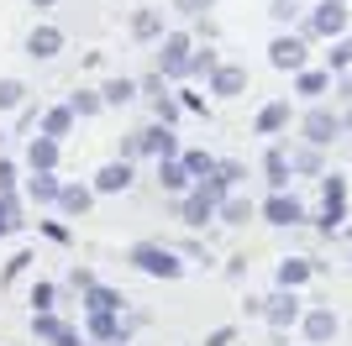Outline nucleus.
I'll return each mask as SVG.
<instances>
[{
	"instance_id": "obj_1",
	"label": "nucleus",
	"mask_w": 352,
	"mask_h": 346,
	"mask_svg": "<svg viewBox=\"0 0 352 346\" xmlns=\"http://www.w3.org/2000/svg\"><path fill=\"white\" fill-rule=\"evenodd\" d=\"M126 262H132L142 278H163V284H174V278H184V252L179 246H168V242H137V246H126Z\"/></svg>"
},
{
	"instance_id": "obj_2",
	"label": "nucleus",
	"mask_w": 352,
	"mask_h": 346,
	"mask_svg": "<svg viewBox=\"0 0 352 346\" xmlns=\"http://www.w3.org/2000/svg\"><path fill=\"white\" fill-rule=\"evenodd\" d=\"M190 58H195V37L190 32H179V27H168L158 37V73L174 84V79H190Z\"/></svg>"
},
{
	"instance_id": "obj_3",
	"label": "nucleus",
	"mask_w": 352,
	"mask_h": 346,
	"mask_svg": "<svg viewBox=\"0 0 352 346\" xmlns=\"http://www.w3.org/2000/svg\"><path fill=\"white\" fill-rule=\"evenodd\" d=\"M174 210H179V220L190 231H200V226H210V220L221 216V200L206 184H195V189H184V194H174Z\"/></svg>"
},
{
	"instance_id": "obj_4",
	"label": "nucleus",
	"mask_w": 352,
	"mask_h": 346,
	"mask_svg": "<svg viewBox=\"0 0 352 346\" xmlns=\"http://www.w3.org/2000/svg\"><path fill=\"white\" fill-rule=\"evenodd\" d=\"M300 131H305V142L310 147H331L347 131V121H342L331 105H316V111H305V121H300Z\"/></svg>"
},
{
	"instance_id": "obj_5",
	"label": "nucleus",
	"mask_w": 352,
	"mask_h": 346,
	"mask_svg": "<svg viewBox=\"0 0 352 346\" xmlns=\"http://www.w3.org/2000/svg\"><path fill=\"white\" fill-rule=\"evenodd\" d=\"M132 137H137V158H179V152H184L168 121H153V126L132 131Z\"/></svg>"
},
{
	"instance_id": "obj_6",
	"label": "nucleus",
	"mask_w": 352,
	"mask_h": 346,
	"mask_svg": "<svg viewBox=\"0 0 352 346\" xmlns=\"http://www.w3.org/2000/svg\"><path fill=\"white\" fill-rule=\"evenodd\" d=\"M347 0H321L316 11L305 16V37H342L347 32Z\"/></svg>"
},
{
	"instance_id": "obj_7",
	"label": "nucleus",
	"mask_w": 352,
	"mask_h": 346,
	"mask_svg": "<svg viewBox=\"0 0 352 346\" xmlns=\"http://www.w3.org/2000/svg\"><path fill=\"white\" fill-rule=\"evenodd\" d=\"M300 288H279V294H268L263 299V320L274 325V331H289V325H300Z\"/></svg>"
},
{
	"instance_id": "obj_8",
	"label": "nucleus",
	"mask_w": 352,
	"mask_h": 346,
	"mask_svg": "<svg viewBox=\"0 0 352 346\" xmlns=\"http://www.w3.org/2000/svg\"><path fill=\"white\" fill-rule=\"evenodd\" d=\"M85 336L89 341H121V336H132V320L121 310H85Z\"/></svg>"
},
{
	"instance_id": "obj_9",
	"label": "nucleus",
	"mask_w": 352,
	"mask_h": 346,
	"mask_svg": "<svg viewBox=\"0 0 352 346\" xmlns=\"http://www.w3.org/2000/svg\"><path fill=\"white\" fill-rule=\"evenodd\" d=\"M258 216H263L268 226H300V220H305V205L294 200L289 189H274V194L258 205Z\"/></svg>"
},
{
	"instance_id": "obj_10",
	"label": "nucleus",
	"mask_w": 352,
	"mask_h": 346,
	"mask_svg": "<svg viewBox=\"0 0 352 346\" xmlns=\"http://www.w3.org/2000/svg\"><path fill=\"white\" fill-rule=\"evenodd\" d=\"M268 63H274L279 73H300V69H305V37L279 32V37L268 43Z\"/></svg>"
},
{
	"instance_id": "obj_11",
	"label": "nucleus",
	"mask_w": 352,
	"mask_h": 346,
	"mask_svg": "<svg viewBox=\"0 0 352 346\" xmlns=\"http://www.w3.org/2000/svg\"><path fill=\"white\" fill-rule=\"evenodd\" d=\"M300 331H305L310 346H326L331 336L342 331V320H337V310H326V304H321V310H305V315H300Z\"/></svg>"
},
{
	"instance_id": "obj_12",
	"label": "nucleus",
	"mask_w": 352,
	"mask_h": 346,
	"mask_svg": "<svg viewBox=\"0 0 352 346\" xmlns=\"http://www.w3.org/2000/svg\"><path fill=\"white\" fill-rule=\"evenodd\" d=\"M63 53V32L53 27V21H37V27L27 32V58H37V63H47V58Z\"/></svg>"
},
{
	"instance_id": "obj_13",
	"label": "nucleus",
	"mask_w": 352,
	"mask_h": 346,
	"mask_svg": "<svg viewBox=\"0 0 352 346\" xmlns=\"http://www.w3.org/2000/svg\"><path fill=\"white\" fill-rule=\"evenodd\" d=\"M132 158H111L100 173H95V194H126L132 189Z\"/></svg>"
},
{
	"instance_id": "obj_14",
	"label": "nucleus",
	"mask_w": 352,
	"mask_h": 346,
	"mask_svg": "<svg viewBox=\"0 0 352 346\" xmlns=\"http://www.w3.org/2000/svg\"><path fill=\"white\" fill-rule=\"evenodd\" d=\"M263 178H268V189H289V178H294V152L268 147V152H263Z\"/></svg>"
},
{
	"instance_id": "obj_15",
	"label": "nucleus",
	"mask_w": 352,
	"mask_h": 346,
	"mask_svg": "<svg viewBox=\"0 0 352 346\" xmlns=\"http://www.w3.org/2000/svg\"><path fill=\"white\" fill-rule=\"evenodd\" d=\"M248 89V69H236V63H221L216 73H210V95L216 100H236Z\"/></svg>"
},
{
	"instance_id": "obj_16",
	"label": "nucleus",
	"mask_w": 352,
	"mask_h": 346,
	"mask_svg": "<svg viewBox=\"0 0 352 346\" xmlns=\"http://www.w3.org/2000/svg\"><path fill=\"white\" fill-rule=\"evenodd\" d=\"M58 189H63L58 168H32V178H27V200H37V205H58Z\"/></svg>"
},
{
	"instance_id": "obj_17",
	"label": "nucleus",
	"mask_w": 352,
	"mask_h": 346,
	"mask_svg": "<svg viewBox=\"0 0 352 346\" xmlns=\"http://www.w3.org/2000/svg\"><path fill=\"white\" fill-rule=\"evenodd\" d=\"M163 32H168V16H163L158 5H142V11H132V37H137V43H158Z\"/></svg>"
},
{
	"instance_id": "obj_18",
	"label": "nucleus",
	"mask_w": 352,
	"mask_h": 346,
	"mask_svg": "<svg viewBox=\"0 0 352 346\" xmlns=\"http://www.w3.org/2000/svg\"><path fill=\"white\" fill-rule=\"evenodd\" d=\"M89 205H95V184H63V189H58V210H63L69 220L89 216Z\"/></svg>"
},
{
	"instance_id": "obj_19",
	"label": "nucleus",
	"mask_w": 352,
	"mask_h": 346,
	"mask_svg": "<svg viewBox=\"0 0 352 346\" xmlns=\"http://www.w3.org/2000/svg\"><path fill=\"white\" fill-rule=\"evenodd\" d=\"M158 189H163V194H184V189H195L184 158H158Z\"/></svg>"
},
{
	"instance_id": "obj_20",
	"label": "nucleus",
	"mask_w": 352,
	"mask_h": 346,
	"mask_svg": "<svg viewBox=\"0 0 352 346\" xmlns=\"http://www.w3.org/2000/svg\"><path fill=\"white\" fill-rule=\"evenodd\" d=\"M274 278H279V288H305L310 278H316V262L310 257H284L279 268H274Z\"/></svg>"
},
{
	"instance_id": "obj_21",
	"label": "nucleus",
	"mask_w": 352,
	"mask_h": 346,
	"mask_svg": "<svg viewBox=\"0 0 352 346\" xmlns=\"http://www.w3.org/2000/svg\"><path fill=\"white\" fill-rule=\"evenodd\" d=\"M58 137H47V131H37L27 142V168H58Z\"/></svg>"
},
{
	"instance_id": "obj_22",
	"label": "nucleus",
	"mask_w": 352,
	"mask_h": 346,
	"mask_svg": "<svg viewBox=\"0 0 352 346\" xmlns=\"http://www.w3.org/2000/svg\"><path fill=\"white\" fill-rule=\"evenodd\" d=\"M79 304H85V310H126V294H121V288H111V284H100V278H95V284H89L85 294H79Z\"/></svg>"
},
{
	"instance_id": "obj_23",
	"label": "nucleus",
	"mask_w": 352,
	"mask_h": 346,
	"mask_svg": "<svg viewBox=\"0 0 352 346\" xmlns=\"http://www.w3.org/2000/svg\"><path fill=\"white\" fill-rule=\"evenodd\" d=\"M284 126H289V100H268L263 111H258V121H252L258 137H279Z\"/></svg>"
},
{
	"instance_id": "obj_24",
	"label": "nucleus",
	"mask_w": 352,
	"mask_h": 346,
	"mask_svg": "<svg viewBox=\"0 0 352 346\" xmlns=\"http://www.w3.org/2000/svg\"><path fill=\"white\" fill-rule=\"evenodd\" d=\"M74 121H79V115H74V105L63 100V105H47V111H43V121H37V131H47V137H58V142H63V137H69V131H74Z\"/></svg>"
},
{
	"instance_id": "obj_25",
	"label": "nucleus",
	"mask_w": 352,
	"mask_h": 346,
	"mask_svg": "<svg viewBox=\"0 0 352 346\" xmlns=\"http://www.w3.org/2000/svg\"><path fill=\"white\" fill-rule=\"evenodd\" d=\"M252 216H258V205H252L248 200V194H236V189H232V194H226V200H221V226H248V220Z\"/></svg>"
},
{
	"instance_id": "obj_26",
	"label": "nucleus",
	"mask_w": 352,
	"mask_h": 346,
	"mask_svg": "<svg viewBox=\"0 0 352 346\" xmlns=\"http://www.w3.org/2000/svg\"><path fill=\"white\" fill-rule=\"evenodd\" d=\"M326 89H331V69H300L294 73V95L316 100V95H326Z\"/></svg>"
},
{
	"instance_id": "obj_27",
	"label": "nucleus",
	"mask_w": 352,
	"mask_h": 346,
	"mask_svg": "<svg viewBox=\"0 0 352 346\" xmlns=\"http://www.w3.org/2000/svg\"><path fill=\"white\" fill-rule=\"evenodd\" d=\"M21 226H27V205L16 194H0V236H16Z\"/></svg>"
},
{
	"instance_id": "obj_28",
	"label": "nucleus",
	"mask_w": 352,
	"mask_h": 346,
	"mask_svg": "<svg viewBox=\"0 0 352 346\" xmlns=\"http://www.w3.org/2000/svg\"><path fill=\"white\" fill-rule=\"evenodd\" d=\"M63 331H69V325H63V320L53 315V310H32V336H37V341H47V346H53Z\"/></svg>"
},
{
	"instance_id": "obj_29",
	"label": "nucleus",
	"mask_w": 352,
	"mask_h": 346,
	"mask_svg": "<svg viewBox=\"0 0 352 346\" xmlns=\"http://www.w3.org/2000/svg\"><path fill=\"white\" fill-rule=\"evenodd\" d=\"M100 95H105V105H132L137 95H142V84H137V79H105Z\"/></svg>"
},
{
	"instance_id": "obj_30",
	"label": "nucleus",
	"mask_w": 352,
	"mask_h": 346,
	"mask_svg": "<svg viewBox=\"0 0 352 346\" xmlns=\"http://www.w3.org/2000/svg\"><path fill=\"white\" fill-rule=\"evenodd\" d=\"M69 105H74V115H79V121H89V115L105 111V95H100V89H74Z\"/></svg>"
},
{
	"instance_id": "obj_31",
	"label": "nucleus",
	"mask_w": 352,
	"mask_h": 346,
	"mask_svg": "<svg viewBox=\"0 0 352 346\" xmlns=\"http://www.w3.org/2000/svg\"><path fill=\"white\" fill-rule=\"evenodd\" d=\"M179 158H184V168H190L195 184H200V178H210V173H216V163H221V158H210L206 147H190V152H179Z\"/></svg>"
},
{
	"instance_id": "obj_32",
	"label": "nucleus",
	"mask_w": 352,
	"mask_h": 346,
	"mask_svg": "<svg viewBox=\"0 0 352 346\" xmlns=\"http://www.w3.org/2000/svg\"><path fill=\"white\" fill-rule=\"evenodd\" d=\"M21 105H27V84L6 73V79H0V115H6V111H21Z\"/></svg>"
},
{
	"instance_id": "obj_33",
	"label": "nucleus",
	"mask_w": 352,
	"mask_h": 346,
	"mask_svg": "<svg viewBox=\"0 0 352 346\" xmlns=\"http://www.w3.org/2000/svg\"><path fill=\"white\" fill-rule=\"evenodd\" d=\"M216 69H221V53H216V47H195V58H190V79H210Z\"/></svg>"
},
{
	"instance_id": "obj_34",
	"label": "nucleus",
	"mask_w": 352,
	"mask_h": 346,
	"mask_svg": "<svg viewBox=\"0 0 352 346\" xmlns=\"http://www.w3.org/2000/svg\"><path fill=\"white\" fill-rule=\"evenodd\" d=\"M321 205H347V178L342 173H326L321 178Z\"/></svg>"
},
{
	"instance_id": "obj_35",
	"label": "nucleus",
	"mask_w": 352,
	"mask_h": 346,
	"mask_svg": "<svg viewBox=\"0 0 352 346\" xmlns=\"http://www.w3.org/2000/svg\"><path fill=\"white\" fill-rule=\"evenodd\" d=\"M153 105V121H168V126H174L179 115H184V105H179V95H158V100H147Z\"/></svg>"
},
{
	"instance_id": "obj_36",
	"label": "nucleus",
	"mask_w": 352,
	"mask_h": 346,
	"mask_svg": "<svg viewBox=\"0 0 352 346\" xmlns=\"http://www.w3.org/2000/svg\"><path fill=\"white\" fill-rule=\"evenodd\" d=\"M347 69H352V32H342L331 43V73H347Z\"/></svg>"
},
{
	"instance_id": "obj_37",
	"label": "nucleus",
	"mask_w": 352,
	"mask_h": 346,
	"mask_svg": "<svg viewBox=\"0 0 352 346\" xmlns=\"http://www.w3.org/2000/svg\"><path fill=\"white\" fill-rule=\"evenodd\" d=\"M342 220H347V205H321V220H316V226H321V236H337Z\"/></svg>"
},
{
	"instance_id": "obj_38",
	"label": "nucleus",
	"mask_w": 352,
	"mask_h": 346,
	"mask_svg": "<svg viewBox=\"0 0 352 346\" xmlns=\"http://www.w3.org/2000/svg\"><path fill=\"white\" fill-rule=\"evenodd\" d=\"M300 11H305L300 0H274V5H268V16H274L279 27H289V21H300Z\"/></svg>"
},
{
	"instance_id": "obj_39",
	"label": "nucleus",
	"mask_w": 352,
	"mask_h": 346,
	"mask_svg": "<svg viewBox=\"0 0 352 346\" xmlns=\"http://www.w3.org/2000/svg\"><path fill=\"white\" fill-rule=\"evenodd\" d=\"M53 304H58V288L37 278V284H32V310H53Z\"/></svg>"
},
{
	"instance_id": "obj_40",
	"label": "nucleus",
	"mask_w": 352,
	"mask_h": 346,
	"mask_svg": "<svg viewBox=\"0 0 352 346\" xmlns=\"http://www.w3.org/2000/svg\"><path fill=\"white\" fill-rule=\"evenodd\" d=\"M294 173H321V147L305 142V152H294Z\"/></svg>"
},
{
	"instance_id": "obj_41",
	"label": "nucleus",
	"mask_w": 352,
	"mask_h": 346,
	"mask_svg": "<svg viewBox=\"0 0 352 346\" xmlns=\"http://www.w3.org/2000/svg\"><path fill=\"white\" fill-rule=\"evenodd\" d=\"M32 262H37V257H32V252H16V257L6 262V273H0V284H16V278H21V273H27V268H32Z\"/></svg>"
},
{
	"instance_id": "obj_42",
	"label": "nucleus",
	"mask_w": 352,
	"mask_h": 346,
	"mask_svg": "<svg viewBox=\"0 0 352 346\" xmlns=\"http://www.w3.org/2000/svg\"><path fill=\"white\" fill-rule=\"evenodd\" d=\"M216 173H221V178H226V184L236 189L242 178H248V163H236V158H221V163H216Z\"/></svg>"
},
{
	"instance_id": "obj_43",
	"label": "nucleus",
	"mask_w": 352,
	"mask_h": 346,
	"mask_svg": "<svg viewBox=\"0 0 352 346\" xmlns=\"http://www.w3.org/2000/svg\"><path fill=\"white\" fill-rule=\"evenodd\" d=\"M142 84V100H158V95H168V79L163 73H147V79H137Z\"/></svg>"
},
{
	"instance_id": "obj_44",
	"label": "nucleus",
	"mask_w": 352,
	"mask_h": 346,
	"mask_svg": "<svg viewBox=\"0 0 352 346\" xmlns=\"http://www.w3.org/2000/svg\"><path fill=\"white\" fill-rule=\"evenodd\" d=\"M168 5H174L179 16H190V21H200V16L210 11V0H168Z\"/></svg>"
},
{
	"instance_id": "obj_45",
	"label": "nucleus",
	"mask_w": 352,
	"mask_h": 346,
	"mask_svg": "<svg viewBox=\"0 0 352 346\" xmlns=\"http://www.w3.org/2000/svg\"><path fill=\"white\" fill-rule=\"evenodd\" d=\"M16 178H21V173H16V163L0 158V194H16Z\"/></svg>"
},
{
	"instance_id": "obj_46",
	"label": "nucleus",
	"mask_w": 352,
	"mask_h": 346,
	"mask_svg": "<svg viewBox=\"0 0 352 346\" xmlns=\"http://www.w3.org/2000/svg\"><path fill=\"white\" fill-rule=\"evenodd\" d=\"M37 226H43V236H47V242L69 246V226H63V220H37Z\"/></svg>"
},
{
	"instance_id": "obj_47",
	"label": "nucleus",
	"mask_w": 352,
	"mask_h": 346,
	"mask_svg": "<svg viewBox=\"0 0 352 346\" xmlns=\"http://www.w3.org/2000/svg\"><path fill=\"white\" fill-rule=\"evenodd\" d=\"M236 341V325H216V331L206 336V346H232Z\"/></svg>"
},
{
	"instance_id": "obj_48",
	"label": "nucleus",
	"mask_w": 352,
	"mask_h": 346,
	"mask_svg": "<svg viewBox=\"0 0 352 346\" xmlns=\"http://www.w3.org/2000/svg\"><path fill=\"white\" fill-rule=\"evenodd\" d=\"M179 105H184V111H195V115H206V95H190V89H184V95H179Z\"/></svg>"
},
{
	"instance_id": "obj_49",
	"label": "nucleus",
	"mask_w": 352,
	"mask_h": 346,
	"mask_svg": "<svg viewBox=\"0 0 352 346\" xmlns=\"http://www.w3.org/2000/svg\"><path fill=\"white\" fill-rule=\"evenodd\" d=\"M53 346H89V336H85V331H74V325H69V331H63Z\"/></svg>"
},
{
	"instance_id": "obj_50",
	"label": "nucleus",
	"mask_w": 352,
	"mask_h": 346,
	"mask_svg": "<svg viewBox=\"0 0 352 346\" xmlns=\"http://www.w3.org/2000/svg\"><path fill=\"white\" fill-rule=\"evenodd\" d=\"M69 278H74V288H79V294H85V288H89V284H95V273H89V268H74V273H69Z\"/></svg>"
},
{
	"instance_id": "obj_51",
	"label": "nucleus",
	"mask_w": 352,
	"mask_h": 346,
	"mask_svg": "<svg viewBox=\"0 0 352 346\" xmlns=\"http://www.w3.org/2000/svg\"><path fill=\"white\" fill-rule=\"evenodd\" d=\"M337 95H342V100H352V73H347V79L337 84Z\"/></svg>"
},
{
	"instance_id": "obj_52",
	"label": "nucleus",
	"mask_w": 352,
	"mask_h": 346,
	"mask_svg": "<svg viewBox=\"0 0 352 346\" xmlns=\"http://www.w3.org/2000/svg\"><path fill=\"white\" fill-rule=\"evenodd\" d=\"M27 5H37V11H53V5H58V0H27Z\"/></svg>"
},
{
	"instance_id": "obj_53",
	"label": "nucleus",
	"mask_w": 352,
	"mask_h": 346,
	"mask_svg": "<svg viewBox=\"0 0 352 346\" xmlns=\"http://www.w3.org/2000/svg\"><path fill=\"white\" fill-rule=\"evenodd\" d=\"M100 346H126V336H121V341H100Z\"/></svg>"
},
{
	"instance_id": "obj_54",
	"label": "nucleus",
	"mask_w": 352,
	"mask_h": 346,
	"mask_svg": "<svg viewBox=\"0 0 352 346\" xmlns=\"http://www.w3.org/2000/svg\"><path fill=\"white\" fill-rule=\"evenodd\" d=\"M342 121H347V131H352V111H347V115H342Z\"/></svg>"
},
{
	"instance_id": "obj_55",
	"label": "nucleus",
	"mask_w": 352,
	"mask_h": 346,
	"mask_svg": "<svg viewBox=\"0 0 352 346\" xmlns=\"http://www.w3.org/2000/svg\"><path fill=\"white\" fill-rule=\"evenodd\" d=\"M347 236H352V226H347Z\"/></svg>"
}]
</instances>
